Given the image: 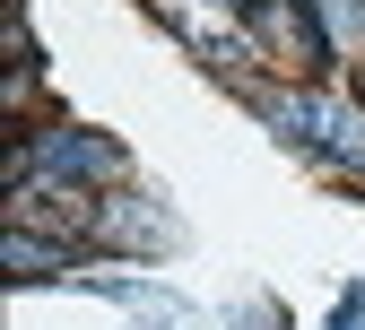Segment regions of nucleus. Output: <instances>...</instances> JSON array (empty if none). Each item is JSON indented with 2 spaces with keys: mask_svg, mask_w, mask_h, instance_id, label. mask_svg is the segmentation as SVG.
<instances>
[{
  "mask_svg": "<svg viewBox=\"0 0 365 330\" xmlns=\"http://www.w3.org/2000/svg\"><path fill=\"white\" fill-rule=\"evenodd\" d=\"M261 113L279 122L287 139H304L313 157L365 165V113H356V105H339V96H261Z\"/></svg>",
  "mask_w": 365,
  "mask_h": 330,
  "instance_id": "1",
  "label": "nucleus"
},
{
  "mask_svg": "<svg viewBox=\"0 0 365 330\" xmlns=\"http://www.w3.org/2000/svg\"><path fill=\"white\" fill-rule=\"evenodd\" d=\"M96 234H105L113 252H165V244H174V226H165L157 200H113V209L96 217Z\"/></svg>",
  "mask_w": 365,
  "mask_h": 330,
  "instance_id": "2",
  "label": "nucleus"
},
{
  "mask_svg": "<svg viewBox=\"0 0 365 330\" xmlns=\"http://www.w3.org/2000/svg\"><path fill=\"white\" fill-rule=\"evenodd\" d=\"M70 252H78V244H43L35 226H9V234H0V261H9V278H53V269H70Z\"/></svg>",
  "mask_w": 365,
  "mask_h": 330,
  "instance_id": "3",
  "label": "nucleus"
},
{
  "mask_svg": "<svg viewBox=\"0 0 365 330\" xmlns=\"http://www.w3.org/2000/svg\"><path fill=\"white\" fill-rule=\"evenodd\" d=\"M331 330H365V287H348V304L331 313Z\"/></svg>",
  "mask_w": 365,
  "mask_h": 330,
  "instance_id": "4",
  "label": "nucleus"
},
{
  "mask_svg": "<svg viewBox=\"0 0 365 330\" xmlns=\"http://www.w3.org/2000/svg\"><path fill=\"white\" fill-rule=\"evenodd\" d=\"M235 330H287V321H269V313H252V321H235Z\"/></svg>",
  "mask_w": 365,
  "mask_h": 330,
  "instance_id": "5",
  "label": "nucleus"
}]
</instances>
